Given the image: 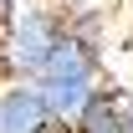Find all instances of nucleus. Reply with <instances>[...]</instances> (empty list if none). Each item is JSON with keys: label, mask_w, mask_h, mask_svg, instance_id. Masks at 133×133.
Masks as SVG:
<instances>
[{"label": "nucleus", "mask_w": 133, "mask_h": 133, "mask_svg": "<svg viewBox=\"0 0 133 133\" xmlns=\"http://www.w3.org/2000/svg\"><path fill=\"white\" fill-rule=\"evenodd\" d=\"M123 128H128V133H133V82H128V87H123Z\"/></svg>", "instance_id": "nucleus-6"}, {"label": "nucleus", "mask_w": 133, "mask_h": 133, "mask_svg": "<svg viewBox=\"0 0 133 133\" xmlns=\"http://www.w3.org/2000/svg\"><path fill=\"white\" fill-rule=\"evenodd\" d=\"M0 36H5V77L36 82L66 41V5L62 0H21V10L10 16V26Z\"/></svg>", "instance_id": "nucleus-1"}, {"label": "nucleus", "mask_w": 133, "mask_h": 133, "mask_svg": "<svg viewBox=\"0 0 133 133\" xmlns=\"http://www.w3.org/2000/svg\"><path fill=\"white\" fill-rule=\"evenodd\" d=\"M56 118L46 113V102L36 92V82H0V133H46Z\"/></svg>", "instance_id": "nucleus-3"}, {"label": "nucleus", "mask_w": 133, "mask_h": 133, "mask_svg": "<svg viewBox=\"0 0 133 133\" xmlns=\"http://www.w3.org/2000/svg\"><path fill=\"white\" fill-rule=\"evenodd\" d=\"M66 41H77L87 51H108V16L97 5H66Z\"/></svg>", "instance_id": "nucleus-5"}, {"label": "nucleus", "mask_w": 133, "mask_h": 133, "mask_svg": "<svg viewBox=\"0 0 133 133\" xmlns=\"http://www.w3.org/2000/svg\"><path fill=\"white\" fill-rule=\"evenodd\" d=\"M46 133H72V128H66V123H51V128H46Z\"/></svg>", "instance_id": "nucleus-8"}, {"label": "nucleus", "mask_w": 133, "mask_h": 133, "mask_svg": "<svg viewBox=\"0 0 133 133\" xmlns=\"http://www.w3.org/2000/svg\"><path fill=\"white\" fill-rule=\"evenodd\" d=\"M0 82H5V36H0Z\"/></svg>", "instance_id": "nucleus-7"}, {"label": "nucleus", "mask_w": 133, "mask_h": 133, "mask_svg": "<svg viewBox=\"0 0 133 133\" xmlns=\"http://www.w3.org/2000/svg\"><path fill=\"white\" fill-rule=\"evenodd\" d=\"M72 133H128L123 128V87L118 82H102L97 97L82 108V118L72 123Z\"/></svg>", "instance_id": "nucleus-4"}, {"label": "nucleus", "mask_w": 133, "mask_h": 133, "mask_svg": "<svg viewBox=\"0 0 133 133\" xmlns=\"http://www.w3.org/2000/svg\"><path fill=\"white\" fill-rule=\"evenodd\" d=\"M102 82H108V77H102V56L97 51L77 46V41H62V51L51 56V66L36 77V92L46 102V113L72 128V123L82 118V108L97 97Z\"/></svg>", "instance_id": "nucleus-2"}]
</instances>
